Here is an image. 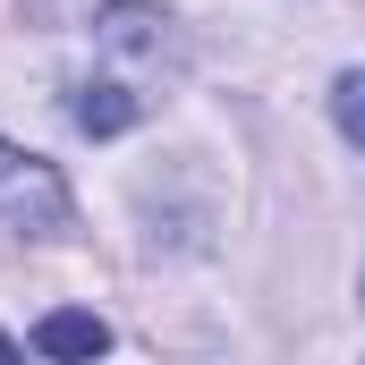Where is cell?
Listing matches in <instances>:
<instances>
[{
    "label": "cell",
    "instance_id": "obj_1",
    "mask_svg": "<svg viewBox=\"0 0 365 365\" xmlns=\"http://www.w3.org/2000/svg\"><path fill=\"white\" fill-rule=\"evenodd\" d=\"M0 221H9V230H26V238H60V230L77 221L68 179H60L43 153L9 145V136H0Z\"/></svg>",
    "mask_w": 365,
    "mask_h": 365
},
{
    "label": "cell",
    "instance_id": "obj_2",
    "mask_svg": "<svg viewBox=\"0 0 365 365\" xmlns=\"http://www.w3.org/2000/svg\"><path fill=\"white\" fill-rule=\"evenodd\" d=\"M93 43L119 51V60H145V68H170V60H179L170 9H153V0H102V9H93Z\"/></svg>",
    "mask_w": 365,
    "mask_h": 365
},
{
    "label": "cell",
    "instance_id": "obj_3",
    "mask_svg": "<svg viewBox=\"0 0 365 365\" xmlns=\"http://www.w3.org/2000/svg\"><path fill=\"white\" fill-rule=\"evenodd\" d=\"M68 119H77L86 136H119V128L145 119V93L128 86V77H86V86L68 93Z\"/></svg>",
    "mask_w": 365,
    "mask_h": 365
},
{
    "label": "cell",
    "instance_id": "obj_4",
    "mask_svg": "<svg viewBox=\"0 0 365 365\" xmlns=\"http://www.w3.org/2000/svg\"><path fill=\"white\" fill-rule=\"evenodd\" d=\"M110 349V323L102 314H77V306H51L34 323V357H102Z\"/></svg>",
    "mask_w": 365,
    "mask_h": 365
},
{
    "label": "cell",
    "instance_id": "obj_5",
    "mask_svg": "<svg viewBox=\"0 0 365 365\" xmlns=\"http://www.w3.org/2000/svg\"><path fill=\"white\" fill-rule=\"evenodd\" d=\"M331 119H340V136L365 153V68H349V77L331 86Z\"/></svg>",
    "mask_w": 365,
    "mask_h": 365
},
{
    "label": "cell",
    "instance_id": "obj_6",
    "mask_svg": "<svg viewBox=\"0 0 365 365\" xmlns=\"http://www.w3.org/2000/svg\"><path fill=\"white\" fill-rule=\"evenodd\" d=\"M0 357H17V340H9V331H0Z\"/></svg>",
    "mask_w": 365,
    "mask_h": 365
}]
</instances>
